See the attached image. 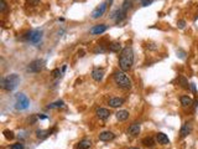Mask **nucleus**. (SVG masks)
Wrapping results in <instances>:
<instances>
[{"mask_svg": "<svg viewBox=\"0 0 198 149\" xmlns=\"http://www.w3.org/2000/svg\"><path fill=\"white\" fill-rule=\"evenodd\" d=\"M42 36H43L42 30H31L24 35V40H26L30 44L36 45L42 40Z\"/></svg>", "mask_w": 198, "mask_h": 149, "instance_id": "obj_4", "label": "nucleus"}, {"mask_svg": "<svg viewBox=\"0 0 198 149\" xmlns=\"http://www.w3.org/2000/svg\"><path fill=\"white\" fill-rule=\"evenodd\" d=\"M140 129H141L140 123H139V122H134V123H131V124L129 126V128H128V134L131 135V137H136V135H139Z\"/></svg>", "mask_w": 198, "mask_h": 149, "instance_id": "obj_9", "label": "nucleus"}, {"mask_svg": "<svg viewBox=\"0 0 198 149\" xmlns=\"http://www.w3.org/2000/svg\"><path fill=\"white\" fill-rule=\"evenodd\" d=\"M131 5H133V2H131V0H124L122 9H123L125 13H128V11H129V9H131Z\"/></svg>", "mask_w": 198, "mask_h": 149, "instance_id": "obj_24", "label": "nucleus"}, {"mask_svg": "<svg viewBox=\"0 0 198 149\" xmlns=\"http://www.w3.org/2000/svg\"><path fill=\"white\" fill-rule=\"evenodd\" d=\"M29 2V4H31V5H37L39 3H40V0H27Z\"/></svg>", "mask_w": 198, "mask_h": 149, "instance_id": "obj_30", "label": "nucleus"}, {"mask_svg": "<svg viewBox=\"0 0 198 149\" xmlns=\"http://www.w3.org/2000/svg\"><path fill=\"white\" fill-rule=\"evenodd\" d=\"M125 16H126V13L120 8V9H117V10L113 13L112 19H114V20H115V23H117V24H119V23H122V21L125 19Z\"/></svg>", "mask_w": 198, "mask_h": 149, "instance_id": "obj_11", "label": "nucleus"}, {"mask_svg": "<svg viewBox=\"0 0 198 149\" xmlns=\"http://www.w3.org/2000/svg\"><path fill=\"white\" fill-rule=\"evenodd\" d=\"M115 117H117L118 121L124 122V121H126V119L129 118V112L125 111V109H120V111H118V112L115 113Z\"/></svg>", "mask_w": 198, "mask_h": 149, "instance_id": "obj_18", "label": "nucleus"}, {"mask_svg": "<svg viewBox=\"0 0 198 149\" xmlns=\"http://www.w3.org/2000/svg\"><path fill=\"white\" fill-rule=\"evenodd\" d=\"M4 137L8 139V140H11V139H14L15 138V133L13 132V130H9V129H5L4 132Z\"/></svg>", "mask_w": 198, "mask_h": 149, "instance_id": "obj_25", "label": "nucleus"}, {"mask_svg": "<svg viewBox=\"0 0 198 149\" xmlns=\"http://www.w3.org/2000/svg\"><path fill=\"white\" fill-rule=\"evenodd\" d=\"M92 145H93L92 140H90V139H88V138H84V139H82V140H79V142H78V144H77L76 149H90V148H92Z\"/></svg>", "mask_w": 198, "mask_h": 149, "instance_id": "obj_15", "label": "nucleus"}, {"mask_svg": "<svg viewBox=\"0 0 198 149\" xmlns=\"http://www.w3.org/2000/svg\"><path fill=\"white\" fill-rule=\"evenodd\" d=\"M95 114L101 121H107L110 117V111L107 109V108H98L95 111Z\"/></svg>", "mask_w": 198, "mask_h": 149, "instance_id": "obj_12", "label": "nucleus"}, {"mask_svg": "<svg viewBox=\"0 0 198 149\" xmlns=\"http://www.w3.org/2000/svg\"><path fill=\"white\" fill-rule=\"evenodd\" d=\"M156 140H157V143L161 144V145H167V144H170L168 137H167L165 133H161V132H159V133L156 134Z\"/></svg>", "mask_w": 198, "mask_h": 149, "instance_id": "obj_16", "label": "nucleus"}, {"mask_svg": "<svg viewBox=\"0 0 198 149\" xmlns=\"http://www.w3.org/2000/svg\"><path fill=\"white\" fill-rule=\"evenodd\" d=\"M113 79H114L115 85H117L119 88H122V90H130L131 86H133L131 80L126 76L124 71H117V72H114Z\"/></svg>", "mask_w": 198, "mask_h": 149, "instance_id": "obj_3", "label": "nucleus"}, {"mask_svg": "<svg viewBox=\"0 0 198 149\" xmlns=\"http://www.w3.org/2000/svg\"><path fill=\"white\" fill-rule=\"evenodd\" d=\"M129 149H139V148H134V147H131V148H129Z\"/></svg>", "mask_w": 198, "mask_h": 149, "instance_id": "obj_33", "label": "nucleus"}, {"mask_svg": "<svg viewBox=\"0 0 198 149\" xmlns=\"http://www.w3.org/2000/svg\"><path fill=\"white\" fill-rule=\"evenodd\" d=\"M98 138H99V140H102V142H110V140L115 139V134L113 132H110V130H104L102 133H99Z\"/></svg>", "mask_w": 198, "mask_h": 149, "instance_id": "obj_10", "label": "nucleus"}, {"mask_svg": "<svg viewBox=\"0 0 198 149\" xmlns=\"http://www.w3.org/2000/svg\"><path fill=\"white\" fill-rule=\"evenodd\" d=\"M177 26H178L179 29H184V26H186V21H184V20H179V21L177 23Z\"/></svg>", "mask_w": 198, "mask_h": 149, "instance_id": "obj_29", "label": "nucleus"}, {"mask_svg": "<svg viewBox=\"0 0 198 149\" xmlns=\"http://www.w3.org/2000/svg\"><path fill=\"white\" fill-rule=\"evenodd\" d=\"M108 3H109V5H110V4H113V0H108Z\"/></svg>", "mask_w": 198, "mask_h": 149, "instance_id": "obj_32", "label": "nucleus"}, {"mask_svg": "<svg viewBox=\"0 0 198 149\" xmlns=\"http://www.w3.org/2000/svg\"><path fill=\"white\" fill-rule=\"evenodd\" d=\"M10 149H25V145H24L21 142H19V143H14V144H11Z\"/></svg>", "mask_w": 198, "mask_h": 149, "instance_id": "obj_26", "label": "nucleus"}, {"mask_svg": "<svg viewBox=\"0 0 198 149\" xmlns=\"http://www.w3.org/2000/svg\"><path fill=\"white\" fill-rule=\"evenodd\" d=\"M133 65H134V51H133V49L130 46H126L120 51L119 67H120L122 71L126 72V71L131 70Z\"/></svg>", "mask_w": 198, "mask_h": 149, "instance_id": "obj_1", "label": "nucleus"}, {"mask_svg": "<svg viewBox=\"0 0 198 149\" xmlns=\"http://www.w3.org/2000/svg\"><path fill=\"white\" fill-rule=\"evenodd\" d=\"M181 103H182L183 107H191V106L193 104V101H192V98L188 97V96H182V97H181Z\"/></svg>", "mask_w": 198, "mask_h": 149, "instance_id": "obj_21", "label": "nucleus"}, {"mask_svg": "<svg viewBox=\"0 0 198 149\" xmlns=\"http://www.w3.org/2000/svg\"><path fill=\"white\" fill-rule=\"evenodd\" d=\"M19 83H20V77H19V74H16V73H11L6 77H3L2 82H0L2 88L8 91V92L14 91L19 86Z\"/></svg>", "mask_w": 198, "mask_h": 149, "instance_id": "obj_2", "label": "nucleus"}, {"mask_svg": "<svg viewBox=\"0 0 198 149\" xmlns=\"http://www.w3.org/2000/svg\"><path fill=\"white\" fill-rule=\"evenodd\" d=\"M124 102H125L124 98H122V97H114V98H110V100H109L108 104H109L112 108H118V107L123 106Z\"/></svg>", "mask_w": 198, "mask_h": 149, "instance_id": "obj_14", "label": "nucleus"}, {"mask_svg": "<svg viewBox=\"0 0 198 149\" xmlns=\"http://www.w3.org/2000/svg\"><path fill=\"white\" fill-rule=\"evenodd\" d=\"M51 133H52V130H42V129H40V130L36 132V137H37L39 139H45V138H47Z\"/></svg>", "mask_w": 198, "mask_h": 149, "instance_id": "obj_22", "label": "nucleus"}, {"mask_svg": "<svg viewBox=\"0 0 198 149\" xmlns=\"http://www.w3.org/2000/svg\"><path fill=\"white\" fill-rule=\"evenodd\" d=\"M90 76H92V79H93L95 82H101V81L103 80V77H104V70H103V68H99V67H95V68L92 71Z\"/></svg>", "mask_w": 198, "mask_h": 149, "instance_id": "obj_8", "label": "nucleus"}, {"mask_svg": "<svg viewBox=\"0 0 198 149\" xmlns=\"http://www.w3.org/2000/svg\"><path fill=\"white\" fill-rule=\"evenodd\" d=\"M6 10V2L5 0H0V13H4Z\"/></svg>", "mask_w": 198, "mask_h": 149, "instance_id": "obj_27", "label": "nucleus"}, {"mask_svg": "<svg viewBox=\"0 0 198 149\" xmlns=\"http://www.w3.org/2000/svg\"><path fill=\"white\" fill-rule=\"evenodd\" d=\"M30 106V100L27 98L26 95L24 93H18L15 96V108L18 111H24V109H27Z\"/></svg>", "mask_w": 198, "mask_h": 149, "instance_id": "obj_5", "label": "nucleus"}, {"mask_svg": "<svg viewBox=\"0 0 198 149\" xmlns=\"http://www.w3.org/2000/svg\"><path fill=\"white\" fill-rule=\"evenodd\" d=\"M43 67H45V61L41 58H37V60H34L32 62L29 63L26 71L30 73H39L43 70Z\"/></svg>", "mask_w": 198, "mask_h": 149, "instance_id": "obj_6", "label": "nucleus"}, {"mask_svg": "<svg viewBox=\"0 0 198 149\" xmlns=\"http://www.w3.org/2000/svg\"><path fill=\"white\" fill-rule=\"evenodd\" d=\"M107 6H108V3H102L99 6H97L93 11H92V19H98L104 15V13L107 11Z\"/></svg>", "mask_w": 198, "mask_h": 149, "instance_id": "obj_7", "label": "nucleus"}, {"mask_svg": "<svg viewBox=\"0 0 198 149\" xmlns=\"http://www.w3.org/2000/svg\"><path fill=\"white\" fill-rule=\"evenodd\" d=\"M61 73H62V71H60V68H55V70L51 72L52 77H60V76H61Z\"/></svg>", "mask_w": 198, "mask_h": 149, "instance_id": "obj_28", "label": "nucleus"}, {"mask_svg": "<svg viewBox=\"0 0 198 149\" xmlns=\"http://www.w3.org/2000/svg\"><path fill=\"white\" fill-rule=\"evenodd\" d=\"M37 118H40V119H47L48 117H47V116H43V114H39Z\"/></svg>", "mask_w": 198, "mask_h": 149, "instance_id": "obj_31", "label": "nucleus"}, {"mask_svg": "<svg viewBox=\"0 0 198 149\" xmlns=\"http://www.w3.org/2000/svg\"><path fill=\"white\" fill-rule=\"evenodd\" d=\"M107 25H104V24H101V25H95V26H93L90 30H89V32L92 34V35H101V34H103V32H105L107 31Z\"/></svg>", "mask_w": 198, "mask_h": 149, "instance_id": "obj_13", "label": "nucleus"}, {"mask_svg": "<svg viewBox=\"0 0 198 149\" xmlns=\"http://www.w3.org/2000/svg\"><path fill=\"white\" fill-rule=\"evenodd\" d=\"M109 50H110L112 52H119V51L123 50V49H122V44H120V42H113L112 45H109Z\"/></svg>", "mask_w": 198, "mask_h": 149, "instance_id": "obj_23", "label": "nucleus"}, {"mask_svg": "<svg viewBox=\"0 0 198 149\" xmlns=\"http://www.w3.org/2000/svg\"><path fill=\"white\" fill-rule=\"evenodd\" d=\"M63 107H64V102L62 100H60V101H56V102L48 104L47 109H57V108H63Z\"/></svg>", "mask_w": 198, "mask_h": 149, "instance_id": "obj_19", "label": "nucleus"}, {"mask_svg": "<svg viewBox=\"0 0 198 149\" xmlns=\"http://www.w3.org/2000/svg\"><path fill=\"white\" fill-rule=\"evenodd\" d=\"M141 143L144 144V147H147V148H152V147L155 145V140H154L152 137H145V138L141 140Z\"/></svg>", "mask_w": 198, "mask_h": 149, "instance_id": "obj_20", "label": "nucleus"}, {"mask_svg": "<svg viewBox=\"0 0 198 149\" xmlns=\"http://www.w3.org/2000/svg\"><path fill=\"white\" fill-rule=\"evenodd\" d=\"M191 130H192V124L189 122H186V123H183V126H182V128L179 130V134H181L182 138H184L191 133Z\"/></svg>", "mask_w": 198, "mask_h": 149, "instance_id": "obj_17", "label": "nucleus"}]
</instances>
